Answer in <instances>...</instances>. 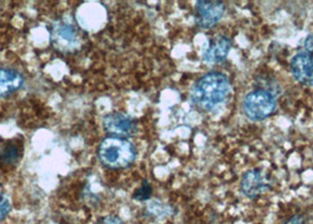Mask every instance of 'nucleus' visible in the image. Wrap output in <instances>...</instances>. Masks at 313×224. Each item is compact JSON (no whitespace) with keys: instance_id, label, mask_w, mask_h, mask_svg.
Masks as SVG:
<instances>
[{"instance_id":"10","label":"nucleus","mask_w":313,"mask_h":224,"mask_svg":"<svg viewBox=\"0 0 313 224\" xmlns=\"http://www.w3.org/2000/svg\"><path fill=\"white\" fill-rule=\"evenodd\" d=\"M24 79L19 72L12 69H0V97L8 96L22 87Z\"/></svg>"},{"instance_id":"5","label":"nucleus","mask_w":313,"mask_h":224,"mask_svg":"<svg viewBox=\"0 0 313 224\" xmlns=\"http://www.w3.org/2000/svg\"><path fill=\"white\" fill-rule=\"evenodd\" d=\"M225 5L221 1H198L196 5L197 25L204 29L212 28L223 17Z\"/></svg>"},{"instance_id":"8","label":"nucleus","mask_w":313,"mask_h":224,"mask_svg":"<svg viewBox=\"0 0 313 224\" xmlns=\"http://www.w3.org/2000/svg\"><path fill=\"white\" fill-rule=\"evenodd\" d=\"M270 189L266 177L258 169L246 171L241 177L240 190L249 198H257Z\"/></svg>"},{"instance_id":"7","label":"nucleus","mask_w":313,"mask_h":224,"mask_svg":"<svg viewBox=\"0 0 313 224\" xmlns=\"http://www.w3.org/2000/svg\"><path fill=\"white\" fill-rule=\"evenodd\" d=\"M52 43L59 51L70 52L79 45V35L71 24H55L52 31Z\"/></svg>"},{"instance_id":"6","label":"nucleus","mask_w":313,"mask_h":224,"mask_svg":"<svg viewBox=\"0 0 313 224\" xmlns=\"http://www.w3.org/2000/svg\"><path fill=\"white\" fill-rule=\"evenodd\" d=\"M291 75L300 84L313 86V56L305 50L298 52L290 63Z\"/></svg>"},{"instance_id":"9","label":"nucleus","mask_w":313,"mask_h":224,"mask_svg":"<svg viewBox=\"0 0 313 224\" xmlns=\"http://www.w3.org/2000/svg\"><path fill=\"white\" fill-rule=\"evenodd\" d=\"M231 50V41L229 38L224 35H218V37L212 38L209 43L203 50L202 58L204 61L209 64L220 63L225 60L227 55Z\"/></svg>"},{"instance_id":"2","label":"nucleus","mask_w":313,"mask_h":224,"mask_svg":"<svg viewBox=\"0 0 313 224\" xmlns=\"http://www.w3.org/2000/svg\"><path fill=\"white\" fill-rule=\"evenodd\" d=\"M135 147L131 141L123 137L108 136L100 141L98 157L100 163L110 169H124L134 162Z\"/></svg>"},{"instance_id":"12","label":"nucleus","mask_w":313,"mask_h":224,"mask_svg":"<svg viewBox=\"0 0 313 224\" xmlns=\"http://www.w3.org/2000/svg\"><path fill=\"white\" fill-rule=\"evenodd\" d=\"M1 159L5 161L6 163H14L18 159V153L16 151V149H14V147H7L4 153H2Z\"/></svg>"},{"instance_id":"11","label":"nucleus","mask_w":313,"mask_h":224,"mask_svg":"<svg viewBox=\"0 0 313 224\" xmlns=\"http://www.w3.org/2000/svg\"><path fill=\"white\" fill-rule=\"evenodd\" d=\"M152 187L147 181H144L141 185L133 193V198L135 200H146L151 197Z\"/></svg>"},{"instance_id":"4","label":"nucleus","mask_w":313,"mask_h":224,"mask_svg":"<svg viewBox=\"0 0 313 224\" xmlns=\"http://www.w3.org/2000/svg\"><path fill=\"white\" fill-rule=\"evenodd\" d=\"M103 126L110 136L117 137H129L137 131V123L129 114L124 112H112L106 114L103 119Z\"/></svg>"},{"instance_id":"13","label":"nucleus","mask_w":313,"mask_h":224,"mask_svg":"<svg viewBox=\"0 0 313 224\" xmlns=\"http://www.w3.org/2000/svg\"><path fill=\"white\" fill-rule=\"evenodd\" d=\"M10 210H11L10 202H8L7 198L2 197V198L0 199V221L4 220V218L6 217V215L10 212Z\"/></svg>"},{"instance_id":"14","label":"nucleus","mask_w":313,"mask_h":224,"mask_svg":"<svg viewBox=\"0 0 313 224\" xmlns=\"http://www.w3.org/2000/svg\"><path fill=\"white\" fill-rule=\"evenodd\" d=\"M97 224H125L118 216H106Z\"/></svg>"},{"instance_id":"3","label":"nucleus","mask_w":313,"mask_h":224,"mask_svg":"<svg viewBox=\"0 0 313 224\" xmlns=\"http://www.w3.org/2000/svg\"><path fill=\"white\" fill-rule=\"evenodd\" d=\"M277 108L276 97L266 90L251 91L243 100V112L253 122L266 119Z\"/></svg>"},{"instance_id":"17","label":"nucleus","mask_w":313,"mask_h":224,"mask_svg":"<svg viewBox=\"0 0 313 224\" xmlns=\"http://www.w3.org/2000/svg\"><path fill=\"white\" fill-rule=\"evenodd\" d=\"M2 197H4V196H2V195H1V194H0V199H1V198H2Z\"/></svg>"},{"instance_id":"1","label":"nucleus","mask_w":313,"mask_h":224,"mask_svg":"<svg viewBox=\"0 0 313 224\" xmlns=\"http://www.w3.org/2000/svg\"><path fill=\"white\" fill-rule=\"evenodd\" d=\"M231 91L229 78L220 72H209L197 81L191 90V102L203 111L213 110L223 104Z\"/></svg>"},{"instance_id":"15","label":"nucleus","mask_w":313,"mask_h":224,"mask_svg":"<svg viewBox=\"0 0 313 224\" xmlns=\"http://www.w3.org/2000/svg\"><path fill=\"white\" fill-rule=\"evenodd\" d=\"M304 50L310 53L313 52V33L310 34L305 39V43H304Z\"/></svg>"},{"instance_id":"16","label":"nucleus","mask_w":313,"mask_h":224,"mask_svg":"<svg viewBox=\"0 0 313 224\" xmlns=\"http://www.w3.org/2000/svg\"><path fill=\"white\" fill-rule=\"evenodd\" d=\"M304 222H305V218H304L302 215H297V216L291 217L290 220L284 224H304Z\"/></svg>"}]
</instances>
